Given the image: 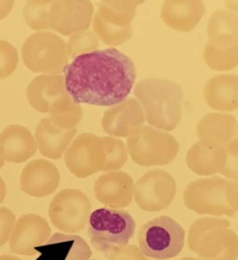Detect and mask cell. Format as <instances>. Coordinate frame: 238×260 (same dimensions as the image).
I'll return each mask as SVG.
<instances>
[{
  "instance_id": "obj_1",
  "label": "cell",
  "mask_w": 238,
  "mask_h": 260,
  "mask_svg": "<svg viewBox=\"0 0 238 260\" xmlns=\"http://www.w3.org/2000/svg\"><path fill=\"white\" fill-rule=\"evenodd\" d=\"M65 88L77 104L112 107L125 101L136 79V66L114 48L76 57L63 69Z\"/></svg>"
},
{
  "instance_id": "obj_2",
  "label": "cell",
  "mask_w": 238,
  "mask_h": 260,
  "mask_svg": "<svg viewBox=\"0 0 238 260\" xmlns=\"http://www.w3.org/2000/svg\"><path fill=\"white\" fill-rule=\"evenodd\" d=\"M134 94L144 109L146 122L165 132L173 130L182 116L181 86L169 79L150 77L138 81Z\"/></svg>"
},
{
  "instance_id": "obj_3",
  "label": "cell",
  "mask_w": 238,
  "mask_h": 260,
  "mask_svg": "<svg viewBox=\"0 0 238 260\" xmlns=\"http://www.w3.org/2000/svg\"><path fill=\"white\" fill-rule=\"evenodd\" d=\"M237 202V182L219 176L197 179L183 190L185 207L197 214L232 216Z\"/></svg>"
},
{
  "instance_id": "obj_4",
  "label": "cell",
  "mask_w": 238,
  "mask_h": 260,
  "mask_svg": "<svg viewBox=\"0 0 238 260\" xmlns=\"http://www.w3.org/2000/svg\"><path fill=\"white\" fill-rule=\"evenodd\" d=\"M135 229L136 221L127 210L108 207L92 211L87 222L91 245L105 254L128 245Z\"/></svg>"
},
{
  "instance_id": "obj_5",
  "label": "cell",
  "mask_w": 238,
  "mask_h": 260,
  "mask_svg": "<svg viewBox=\"0 0 238 260\" xmlns=\"http://www.w3.org/2000/svg\"><path fill=\"white\" fill-rule=\"evenodd\" d=\"M184 242L185 231L167 215H159L147 221L138 233V248L149 259H171L182 251Z\"/></svg>"
},
{
  "instance_id": "obj_6",
  "label": "cell",
  "mask_w": 238,
  "mask_h": 260,
  "mask_svg": "<svg viewBox=\"0 0 238 260\" xmlns=\"http://www.w3.org/2000/svg\"><path fill=\"white\" fill-rule=\"evenodd\" d=\"M144 1L108 0L97 3L92 27L94 34L109 48L120 46L132 37V20L136 7Z\"/></svg>"
},
{
  "instance_id": "obj_7",
  "label": "cell",
  "mask_w": 238,
  "mask_h": 260,
  "mask_svg": "<svg viewBox=\"0 0 238 260\" xmlns=\"http://www.w3.org/2000/svg\"><path fill=\"white\" fill-rule=\"evenodd\" d=\"M132 160L142 167L165 166L178 153L179 143L169 134L151 126H142L127 139Z\"/></svg>"
},
{
  "instance_id": "obj_8",
  "label": "cell",
  "mask_w": 238,
  "mask_h": 260,
  "mask_svg": "<svg viewBox=\"0 0 238 260\" xmlns=\"http://www.w3.org/2000/svg\"><path fill=\"white\" fill-rule=\"evenodd\" d=\"M21 57L26 68L33 72L60 74L68 65L65 41L55 32H33L24 41Z\"/></svg>"
},
{
  "instance_id": "obj_9",
  "label": "cell",
  "mask_w": 238,
  "mask_h": 260,
  "mask_svg": "<svg viewBox=\"0 0 238 260\" xmlns=\"http://www.w3.org/2000/svg\"><path fill=\"white\" fill-rule=\"evenodd\" d=\"M91 202L80 190L67 188L58 192L49 205V217L56 229L74 235L88 222Z\"/></svg>"
},
{
  "instance_id": "obj_10",
  "label": "cell",
  "mask_w": 238,
  "mask_h": 260,
  "mask_svg": "<svg viewBox=\"0 0 238 260\" xmlns=\"http://www.w3.org/2000/svg\"><path fill=\"white\" fill-rule=\"evenodd\" d=\"M175 179L166 171L154 169L141 176L134 185L133 197L144 211L155 212L170 205L176 194Z\"/></svg>"
},
{
  "instance_id": "obj_11",
  "label": "cell",
  "mask_w": 238,
  "mask_h": 260,
  "mask_svg": "<svg viewBox=\"0 0 238 260\" xmlns=\"http://www.w3.org/2000/svg\"><path fill=\"white\" fill-rule=\"evenodd\" d=\"M64 161L77 178H86L102 170L105 164V148L102 138L93 133L79 134L68 146Z\"/></svg>"
},
{
  "instance_id": "obj_12",
  "label": "cell",
  "mask_w": 238,
  "mask_h": 260,
  "mask_svg": "<svg viewBox=\"0 0 238 260\" xmlns=\"http://www.w3.org/2000/svg\"><path fill=\"white\" fill-rule=\"evenodd\" d=\"M93 4L89 0L53 1L49 9L50 27L63 36L86 30L92 20Z\"/></svg>"
},
{
  "instance_id": "obj_13",
  "label": "cell",
  "mask_w": 238,
  "mask_h": 260,
  "mask_svg": "<svg viewBox=\"0 0 238 260\" xmlns=\"http://www.w3.org/2000/svg\"><path fill=\"white\" fill-rule=\"evenodd\" d=\"M51 237V228L43 216L27 213L19 216L14 224L10 239L11 253L22 256H33L36 248L47 245Z\"/></svg>"
},
{
  "instance_id": "obj_14",
  "label": "cell",
  "mask_w": 238,
  "mask_h": 260,
  "mask_svg": "<svg viewBox=\"0 0 238 260\" xmlns=\"http://www.w3.org/2000/svg\"><path fill=\"white\" fill-rule=\"evenodd\" d=\"M235 147L237 138L226 145H215L199 140L188 149L185 162L188 169L199 176H212L217 173L222 175Z\"/></svg>"
},
{
  "instance_id": "obj_15",
  "label": "cell",
  "mask_w": 238,
  "mask_h": 260,
  "mask_svg": "<svg viewBox=\"0 0 238 260\" xmlns=\"http://www.w3.org/2000/svg\"><path fill=\"white\" fill-rule=\"evenodd\" d=\"M145 121L144 111L134 98L106 109L101 119L103 131L110 137H127L139 130Z\"/></svg>"
},
{
  "instance_id": "obj_16",
  "label": "cell",
  "mask_w": 238,
  "mask_h": 260,
  "mask_svg": "<svg viewBox=\"0 0 238 260\" xmlns=\"http://www.w3.org/2000/svg\"><path fill=\"white\" fill-rule=\"evenodd\" d=\"M93 191L100 203L108 208L120 209L132 202L134 181L125 172H108L96 179Z\"/></svg>"
},
{
  "instance_id": "obj_17",
  "label": "cell",
  "mask_w": 238,
  "mask_h": 260,
  "mask_svg": "<svg viewBox=\"0 0 238 260\" xmlns=\"http://www.w3.org/2000/svg\"><path fill=\"white\" fill-rule=\"evenodd\" d=\"M60 174L50 160L38 158L25 165L20 175V189L32 197L48 196L58 188Z\"/></svg>"
},
{
  "instance_id": "obj_18",
  "label": "cell",
  "mask_w": 238,
  "mask_h": 260,
  "mask_svg": "<svg viewBox=\"0 0 238 260\" xmlns=\"http://www.w3.org/2000/svg\"><path fill=\"white\" fill-rule=\"evenodd\" d=\"M194 253L197 260H236L237 235L230 229L212 230L202 237Z\"/></svg>"
},
{
  "instance_id": "obj_19",
  "label": "cell",
  "mask_w": 238,
  "mask_h": 260,
  "mask_svg": "<svg viewBox=\"0 0 238 260\" xmlns=\"http://www.w3.org/2000/svg\"><path fill=\"white\" fill-rule=\"evenodd\" d=\"M205 13L201 0H166L163 2L160 17L172 29L181 32L192 30Z\"/></svg>"
},
{
  "instance_id": "obj_20",
  "label": "cell",
  "mask_w": 238,
  "mask_h": 260,
  "mask_svg": "<svg viewBox=\"0 0 238 260\" xmlns=\"http://www.w3.org/2000/svg\"><path fill=\"white\" fill-rule=\"evenodd\" d=\"M76 133V127L61 129L49 117H46L38 122L35 128L34 140L36 147L44 156L58 159L68 148Z\"/></svg>"
},
{
  "instance_id": "obj_21",
  "label": "cell",
  "mask_w": 238,
  "mask_h": 260,
  "mask_svg": "<svg viewBox=\"0 0 238 260\" xmlns=\"http://www.w3.org/2000/svg\"><path fill=\"white\" fill-rule=\"evenodd\" d=\"M0 149L4 159L13 164L24 162L36 151V144L30 131L17 124L5 127L0 133Z\"/></svg>"
},
{
  "instance_id": "obj_22",
  "label": "cell",
  "mask_w": 238,
  "mask_h": 260,
  "mask_svg": "<svg viewBox=\"0 0 238 260\" xmlns=\"http://www.w3.org/2000/svg\"><path fill=\"white\" fill-rule=\"evenodd\" d=\"M238 77L236 74H219L210 78L204 85L206 104L213 110L231 112L238 106Z\"/></svg>"
},
{
  "instance_id": "obj_23",
  "label": "cell",
  "mask_w": 238,
  "mask_h": 260,
  "mask_svg": "<svg viewBox=\"0 0 238 260\" xmlns=\"http://www.w3.org/2000/svg\"><path fill=\"white\" fill-rule=\"evenodd\" d=\"M195 130L200 141L226 145L236 136L237 120L230 114L212 112L200 119Z\"/></svg>"
},
{
  "instance_id": "obj_24",
  "label": "cell",
  "mask_w": 238,
  "mask_h": 260,
  "mask_svg": "<svg viewBox=\"0 0 238 260\" xmlns=\"http://www.w3.org/2000/svg\"><path fill=\"white\" fill-rule=\"evenodd\" d=\"M66 91L62 74H41L34 77L26 88L29 105L41 113H48L50 106Z\"/></svg>"
},
{
  "instance_id": "obj_25",
  "label": "cell",
  "mask_w": 238,
  "mask_h": 260,
  "mask_svg": "<svg viewBox=\"0 0 238 260\" xmlns=\"http://www.w3.org/2000/svg\"><path fill=\"white\" fill-rule=\"evenodd\" d=\"M237 39L208 40L203 58L209 68L216 71L231 70L237 66Z\"/></svg>"
},
{
  "instance_id": "obj_26",
  "label": "cell",
  "mask_w": 238,
  "mask_h": 260,
  "mask_svg": "<svg viewBox=\"0 0 238 260\" xmlns=\"http://www.w3.org/2000/svg\"><path fill=\"white\" fill-rule=\"evenodd\" d=\"M47 245L56 246L57 260H90L92 255L89 245L78 235L56 233Z\"/></svg>"
},
{
  "instance_id": "obj_27",
  "label": "cell",
  "mask_w": 238,
  "mask_h": 260,
  "mask_svg": "<svg viewBox=\"0 0 238 260\" xmlns=\"http://www.w3.org/2000/svg\"><path fill=\"white\" fill-rule=\"evenodd\" d=\"M48 113L50 120L61 129L76 127L83 116L82 107L75 103L67 92L58 98L50 106Z\"/></svg>"
},
{
  "instance_id": "obj_28",
  "label": "cell",
  "mask_w": 238,
  "mask_h": 260,
  "mask_svg": "<svg viewBox=\"0 0 238 260\" xmlns=\"http://www.w3.org/2000/svg\"><path fill=\"white\" fill-rule=\"evenodd\" d=\"M208 40L237 39V15L229 10H218L211 15L207 26Z\"/></svg>"
},
{
  "instance_id": "obj_29",
  "label": "cell",
  "mask_w": 238,
  "mask_h": 260,
  "mask_svg": "<svg viewBox=\"0 0 238 260\" xmlns=\"http://www.w3.org/2000/svg\"><path fill=\"white\" fill-rule=\"evenodd\" d=\"M52 3V0L27 1L23 7V18L26 24L34 30L50 29L49 9Z\"/></svg>"
},
{
  "instance_id": "obj_30",
  "label": "cell",
  "mask_w": 238,
  "mask_h": 260,
  "mask_svg": "<svg viewBox=\"0 0 238 260\" xmlns=\"http://www.w3.org/2000/svg\"><path fill=\"white\" fill-rule=\"evenodd\" d=\"M230 221L226 218L206 216L194 220L188 228L187 232V246L190 251L195 252L196 246L202 237L208 232L215 229H228Z\"/></svg>"
},
{
  "instance_id": "obj_31",
  "label": "cell",
  "mask_w": 238,
  "mask_h": 260,
  "mask_svg": "<svg viewBox=\"0 0 238 260\" xmlns=\"http://www.w3.org/2000/svg\"><path fill=\"white\" fill-rule=\"evenodd\" d=\"M105 148V164L101 171L120 170L128 159V150L125 142L118 138L101 137Z\"/></svg>"
},
{
  "instance_id": "obj_32",
  "label": "cell",
  "mask_w": 238,
  "mask_h": 260,
  "mask_svg": "<svg viewBox=\"0 0 238 260\" xmlns=\"http://www.w3.org/2000/svg\"><path fill=\"white\" fill-rule=\"evenodd\" d=\"M96 35L91 30H83L70 36L67 44L68 57L75 59L78 56L97 50L99 42Z\"/></svg>"
},
{
  "instance_id": "obj_33",
  "label": "cell",
  "mask_w": 238,
  "mask_h": 260,
  "mask_svg": "<svg viewBox=\"0 0 238 260\" xmlns=\"http://www.w3.org/2000/svg\"><path fill=\"white\" fill-rule=\"evenodd\" d=\"M18 64V54L15 47L7 41L0 40V79L14 72Z\"/></svg>"
},
{
  "instance_id": "obj_34",
  "label": "cell",
  "mask_w": 238,
  "mask_h": 260,
  "mask_svg": "<svg viewBox=\"0 0 238 260\" xmlns=\"http://www.w3.org/2000/svg\"><path fill=\"white\" fill-rule=\"evenodd\" d=\"M15 221V214L9 208L0 207V247L9 241Z\"/></svg>"
},
{
  "instance_id": "obj_35",
  "label": "cell",
  "mask_w": 238,
  "mask_h": 260,
  "mask_svg": "<svg viewBox=\"0 0 238 260\" xmlns=\"http://www.w3.org/2000/svg\"><path fill=\"white\" fill-rule=\"evenodd\" d=\"M106 260H150L140 249L133 244H128L106 254Z\"/></svg>"
},
{
  "instance_id": "obj_36",
  "label": "cell",
  "mask_w": 238,
  "mask_h": 260,
  "mask_svg": "<svg viewBox=\"0 0 238 260\" xmlns=\"http://www.w3.org/2000/svg\"><path fill=\"white\" fill-rule=\"evenodd\" d=\"M14 6L13 0H0V19L5 18Z\"/></svg>"
},
{
  "instance_id": "obj_37",
  "label": "cell",
  "mask_w": 238,
  "mask_h": 260,
  "mask_svg": "<svg viewBox=\"0 0 238 260\" xmlns=\"http://www.w3.org/2000/svg\"><path fill=\"white\" fill-rule=\"evenodd\" d=\"M6 195V186H5V182L3 181V179L0 177V203H2V201L4 200Z\"/></svg>"
},
{
  "instance_id": "obj_38",
  "label": "cell",
  "mask_w": 238,
  "mask_h": 260,
  "mask_svg": "<svg viewBox=\"0 0 238 260\" xmlns=\"http://www.w3.org/2000/svg\"><path fill=\"white\" fill-rule=\"evenodd\" d=\"M0 260H22V259L11 254H3V255H0Z\"/></svg>"
},
{
  "instance_id": "obj_39",
  "label": "cell",
  "mask_w": 238,
  "mask_h": 260,
  "mask_svg": "<svg viewBox=\"0 0 238 260\" xmlns=\"http://www.w3.org/2000/svg\"><path fill=\"white\" fill-rule=\"evenodd\" d=\"M4 157H3V154H2V151H1V149H0V169L3 167V165H4Z\"/></svg>"
},
{
  "instance_id": "obj_40",
  "label": "cell",
  "mask_w": 238,
  "mask_h": 260,
  "mask_svg": "<svg viewBox=\"0 0 238 260\" xmlns=\"http://www.w3.org/2000/svg\"><path fill=\"white\" fill-rule=\"evenodd\" d=\"M178 260H197L195 257H191V256H186V257H183V258H180Z\"/></svg>"
},
{
  "instance_id": "obj_41",
  "label": "cell",
  "mask_w": 238,
  "mask_h": 260,
  "mask_svg": "<svg viewBox=\"0 0 238 260\" xmlns=\"http://www.w3.org/2000/svg\"><path fill=\"white\" fill-rule=\"evenodd\" d=\"M90 260H98V259H90Z\"/></svg>"
}]
</instances>
